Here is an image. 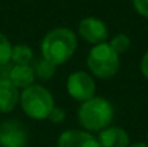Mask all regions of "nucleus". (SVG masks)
<instances>
[{
	"mask_svg": "<svg viewBox=\"0 0 148 147\" xmlns=\"http://www.w3.org/2000/svg\"><path fill=\"white\" fill-rule=\"evenodd\" d=\"M78 49V38L69 28H55L49 30L42 42L40 53L42 58L49 61L55 66L68 62Z\"/></svg>",
	"mask_w": 148,
	"mask_h": 147,
	"instance_id": "nucleus-1",
	"label": "nucleus"
},
{
	"mask_svg": "<svg viewBox=\"0 0 148 147\" xmlns=\"http://www.w3.org/2000/svg\"><path fill=\"white\" fill-rule=\"evenodd\" d=\"M76 117L82 130L89 133H99L101 130L111 126L114 120V107L108 98L95 95L81 102Z\"/></svg>",
	"mask_w": 148,
	"mask_h": 147,
	"instance_id": "nucleus-2",
	"label": "nucleus"
},
{
	"mask_svg": "<svg viewBox=\"0 0 148 147\" xmlns=\"http://www.w3.org/2000/svg\"><path fill=\"white\" fill-rule=\"evenodd\" d=\"M19 104L29 118L40 121L48 120L52 108L55 107V99L48 88L39 84H32L22 90Z\"/></svg>",
	"mask_w": 148,
	"mask_h": 147,
	"instance_id": "nucleus-3",
	"label": "nucleus"
},
{
	"mask_svg": "<svg viewBox=\"0 0 148 147\" xmlns=\"http://www.w3.org/2000/svg\"><path fill=\"white\" fill-rule=\"evenodd\" d=\"M121 65L119 55L111 48L108 42L94 45L86 56V66L92 77L102 81L111 79L116 75Z\"/></svg>",
	"mask_w": 148,
	"mask_h": 147,
	"instance_id": "nucleus-4",
	"label": "nucleus"
},
{
	"mask_svg": "<svg viewBox=\"0 0 148 147\" xmlns=\"http://www.w3.org/2000/svg\"><path fill=\"white\" fill-rule=\"evenodd\" d=\"M66 91L73 99L84 102L95 97L97 84L91 74L85 71H75L66 79Z\"/></svg>",
	"mask_w": 148,
	"mask_h": 147,
	"instance_id": "nucleus-5",
	"label": "nucleus"
},
{
	"mask_svg": "<svg viewBox=\"0 0 148 147\" xmlns=\"http://www.w3.org/2000/svg\"><path fill=\"white\" fill-rule=\"evenodd\" d=\"M29 134L19 120H6L0 123V146L26 147Z\"/></svg>",
	"mask_w": 148,
	"mask_h": 147,
	"instance_id": "nucleus-6",
	"label": "nucleus"
},
{
	"mask_svg": "<svg viewBox=\"0 0 148 147\" xmlns=\"http://www.w3.org/2000/svg\"><path fill=\"white\" fill-rule=\"evenodd\" d=\"M78 35L88 43L98 45L102 42L108 41V28L105 25V22L99 17L95 16H88L84 17L79 23H78Z\"/></svg>",
	"mask_w": 148,
	"mask_h": 147,
	"instance_id": "nucleus-7",
	"label": "nucleus"
},
{
	"mask_svg": "<svg viewBox=\"0 0 148 147\" xmlns=\"http://www.w3.org/2000/svg\"><path fill=\"white\" fill-rule=\"evenodd\" d=\"M58 147H101L98 139L85 130L69 128L60 133L56 141Z\"/></svg>",
	"mask_w": 148,
	"mask_h": 147,
	"instance_id": "nucleus-8",
	"label": "nucleus"
},
{
	"mask_svg": "<svg viewBox=\"0 0 148 147\" xmlns=\"http://www.w3.org/2000/svg\"><path fill=\"white\" fill-rule=\"evenodd\" d=\"M97 139L101 147H128L131 144L128 131L118 126H108L101 130Z\"/></svg>",
	"mask_w": 148,
	"mask_h": 147,
	"instance_id": "nucleus-9",
	"label": "nucleus"
},
{
	"mask_svg": "<svg viewBox=\"0 0 148 147\" xmlns=\"http://www.w3.org/2000/svg\"><path fill=\"white\" fill-rule=\"evenodd\" d=\"M20 92L7 78H0V112H12L19 104Z\"/></svg>",
	"mask_w": 148,
	"mask_h": 147,
	"instance_id": "nucleus-10",
	"label": "nucleus"
},
{
	"mask_svg": "<svg viewBox=\"0 0 148 147\" xmlns=\"http://www.w3.org/2000/svg\"><path fill=\"white\" fill-rule=\"evenodd\" d=\"M6 78L16 88L25 90V88L30 87L32 84H35L36 75H35V69L30 63L29 65H13L9 69V75Z\"/></svg>",
	"mask_w": 148,
	"mask_h": 147,
	"instance_id": "nucleus-11",
	"label": "nucleus"
},
{
	"mask_svg": "<svg viewBox=\"0 0 148 147\" xmlns=\"http://www.w3.org/2000/svg\"><path fill=\"white\" fill-rule=\"evenodd\" d=\"M33 59V49L26 43H19L12 48L10 62L14 65H29Z\"/></svg>",
	"mask_w": 148,
	"mask_h": 147,
	"instance_id": "nucleus-12",
	"label": "nucleus"
},
{
	"mask_svg": "<svg viewBox=\"0 0 148 147\" xmlns=\"http://www.w3.org/2000/svg\"><path fill=\"white\" fill-rule=\"evenodd\" d=\"M33 69H35V75L39 79H43V81L50 79L55 75V72H56V66L53 63H50L49 61L43 59V58L39 62H36V65L33 66Z\"/></svg>",
	"mask_w": 148,
	"mask_h": 147,
	"instance_id": "nucleus-13",
	"label": "nucleus"
},
{
	"mask_svg": "<svg viewBox=\"0 0 148 147\" xmlns=\"http://www.w3.org/2000/svg\"><path fill=\"white\" fill-rule=\"evenodd\" d=\"M108 43L111 45V48L114 49L118 55H121V53H124V52H127L130 49L131 39H130V36L127 33H116V35L112 36V39Z\"/></svg>",
	"mask_w": 148,
	"mask_h": 147,
	"instance_id": "nucleus-14",
	"label": "nucleus"
},
{
	"mask_svg": "<svg viewBox=\"0 0 148 147\" xmlns=\"http://www.w3.org/2000/svg\"><path fill=\"white\" fill-rule=\"evenodd\" d=\"M12 48H13V45L9 41V38L0 32V66H4L10 62Z\"/></svg>",
	"mask_w": 148,
	"mask_h": 147,
	"instance_id": "nucleus-15",
	"label": "nucleus"
},
{
	"mask_svg": "<svg viewBox=\"0 0 148 147\" xmlns=\"http://www.w3.org/2000/svg\"><path fill=\"white\" fill-rule=\"evenodd\" d=\"M52 124H62L65 120H66V111L62 108V107H53L52 111H50L49 117H48Z\"/></svg>",
	"mask_w": 148,
	"mask_h": 147,
	"instance_id": "nucleus-16",
	"label": "nucleus"
},
{
	"mask_svg": "<svg viewBox=\"0 0 148 147\" xmlns=\"http://www.w3.org/2000/svg\"><path fill=\"white\" fill-rule=\"evenodd\" d=\"M132 6L140 16L148 19V0H132Z\"/></svg>",
	"mask_w": 148,
	"mask_h": 147,
	"instance_id": "nucleus-17",
	"label": "nucleus"
},
{
	"mask_svg": "<svg viewBox=\"0 0 148 147\" xmlns=\"http://www.w3.org/2000/svg\"><path fill=\"white\" fill-rule=\"evenodd\" d=\"M140 68H141V74H143V77L148 81V50L143 55V58H141Z\"/></svg>",
	"mask_w": 148,
	"mask_h": 147,
	"instance_id": "nucleus-18",
	"label": "nucleus"
},
{
	"mask_svg": "<svg viewBox=\"0 0 148 147\" xmlns=\"http://www.w3.org/2000/svg\"><path fill=\"white\" fill-rule=\"evenodd\" d=\"M128 147H148V144L145 141H135V143H131Z\"/></svg>",
	"mask_w": 148,
	"mask_h": 147,
	"instance_id": "nucleus-19",
	"label": "nucleus"
},
{
	"mask_svg": "<svg viewBox=\"0 0 148 147\" xmlns=\"http://www.w3.org/2000/svg\"><path fill=\"white\" fill-rule=\"evenodd\" d=\"M145 143H147V144H148V131H147V141H145Z\"/></svg>",
	"mask_w": 148,
	"mask_h": 147,
	"instance_id": "nucleus-20",
	"label": "nucleus"
},
{
	"mask_svg": "<svg viewBox=\"0 0 148 147\" xmlns=\"http://www.w3.org/2000/svg\"><path fill=\"white\" fill-rule=\"evenodd\" d=\"M0 147H3V146H0Z\"/></svg>",
	"mask_w": 148,
	"mask_h": 147,
	"instance_id": "nucleus-21",
	"label": "nucleus"
}]
</instances>
